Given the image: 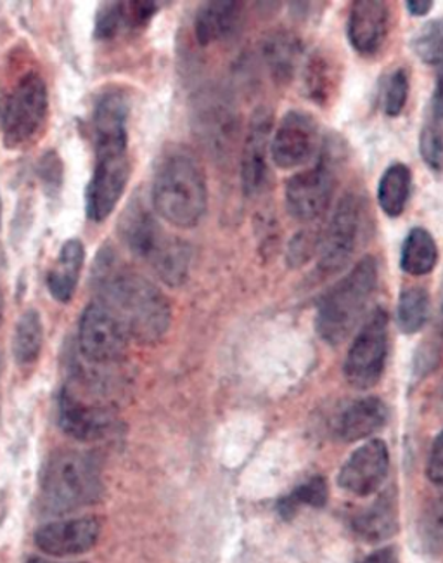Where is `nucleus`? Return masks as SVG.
I'll list each match as a JSON object with an SVG mask.
<instances>
[{
  "label": "nucleus",
  "mask_w": 443,
  "mask_h": 563,
  "mask_svg": "<svg viewBox=\"0 0 443 563\" xmlns=\"http://www.w3.org/2000/svg\"><path fill=\"white\" fill-rule=\"evenodd\" d=\"M273 111L261 107L250 119L243 152H241V186L246 197H255L269 179L270 134H273Z\"/></svg>",
  "instance_id": "nucleus-14"
},
{
  "label": "nucleus",
  "mask_w": 443,
  "mask_h": 563,
  "mask_svg": "<svg viewBox=\"0 0 443 563\" xmlns=\"http://www.w3.org/2000/svg\"><path fill=\"white\" fill-rule=\"evenodd\" d=\"M428 478L431 484L443 487V430L431 445L430 457L427 466Z\"/></svg>",
  "instance_id": "nucleus-36"
},
{
  "label": "nucleus",
  "mask_w": 443,
  "mask_h": 563,
  "mask_svg": "<svg viewBox=\"0 0 443 563\" xmlns=\"http://www.w3.org/2000/svg\"><path fill=\"white\" fill-rule=\"evenodd\" d=\"M412 172L406 164L395 162L383 172L378 183V203L383 213L399 219L411 200Z\"/></svg>",
  "instance_id": "nucleus-27"
},
{
  "label": "nucleus",
  "mask_w": 443,
  "mask_h": 563,
  "mask_svg": "<svg viewBox=\"0 0 443 563\" xmlns=\"http://www.w3.org/2000/svg\"><path fill=\"white\" fill-rule=\"evenodd\" d=\"M337 84L340 75L333 57L322 51H315L303 68V95L318 107L325 108L336 96Z\"/></svg>",
  "instance_id": "nucleus-24"
},
{
  "label": "nucleus",
  "mask_w": 443,
  "mask_h": 563,
  "mask_svg": "<svg viewBox=\"0 0 443 563\" xmlns=\"http://www.w3.org/2000/svg\"><path fill=\"white\" fill-rule=\"evenodd\" d=\"M262 56L274 80L281 86L291 82L303 57V44L288 30H274L265 37Z\"/></svg>",
  "instance_id": "nucleus-23"
},
{
  "label": "nucleus",
  "mask_w": 443,
  "mask_h": 563,
  "mask_svg": "<svg viewBox=\"0 0 443 563\" xmlns=\"http://www.w3.org/2000/svg\"><path fill=\"white\" fill-rule=\"evenodd\" d=\"M419 155L433 174L443 172V122L424 119L423 128L419 132Z\"/></svg>",
  "instance_id": "nucleus-32"
},
{
  "label": "nucleus",
  "mask_w": 443,
  "mask_h": 563,
  "mask_svg": "<svg viewBox=\"0 0 443 563\" xmlns=\"http://www.w3.org/2000/svg\"><path fill=\"white\" fill-rule=\"evenodd\" d=\"M203 114H201L200 122L204 125L203 135L210 140L212 146H222V140L225 143L232 144V135H234V117H232L231 108H224L222 102L210 104Z\"/></svg>",
  "instance_id": "nucleus-34"
},
{
  "label": "nucleus",
  "mask_w": 443,
  "mask_h": 563,
  "mask_svg": "<svg viewBox=\"0 0 443 563\" xmlns=\"http://www.w3.org/2000/svg\"><path fill=\"white\" fill-rule=\"evenodd\" d=\"M44 342V330H42L41 316L37 310H26L18 321L14 331L13 352L14 360L21 366H30L38 360Z\"/></svg>",
  "instance_id": "nucleus-29"
},
{
  "label": "nucleus",
  "mask_w": 443,
  "mask_h": 563,
  "mask_svg": "<svg viewBox=\"0 0 443 563\" xmlns=\"http://www.w3.org/2000/svg\"><path fill=\"white\" fill-rule=\"evenodd\" d=\"M369 229V207L357 191L343 195L319 243V271L336 274L348 266Z\"/></svg>",
  "instance_id": "nucleus-8"
},
{
  "label": "nucleus",
  "mask_w": 443,
  "mask_h": 563,
  "mask_svg": "<svg viewBox=\"0 0 443 563\" xmlns=\"http://www.w3.org/2000/svg\"><path fill=\"white\" fill-rule=\"evenodd\" d=\"M84 258H86V249L80 241H66L56 267L47 276V288L59 302L66 303L74 298L80 271L84 267Z\"/></svg>",
  "instance_id": "nucleus-25"
},
{
  "label": "nucleus",
  "mask_w": 443,
  "mask_h": 563,
  "mask_svg": "<svg viewBox=\"0 0 443 563\" xmlns=\"http://www.w3.org/2000/svg\"><path fill=\"white\" fill-rule=\"evenodd\" d=\"M378 279V261L367 255L328 290L315 316V330L322 342L336 347L357 330L375 297Z\"/></svg>",
  "instance_id": "nucleus-4"
},
{
  "label": "nucleus",
  "mask_w": 443,
  "mask_h": 563,
  "mask_svg": "<svg viewBox=\"0 0 443 563\" xmlns=\"http://www.w3.org/2000/svg\"><path fill=\"white\" fill-rule=\"evenodd\" d=\"M244 4L236 0H212L198 9L195 18V35L198 44H219L236 37L243 26Z\"/></svg>",
  "instance_id": "nucleus-18"
},
{
  "label": "nucleus",
  "mask_w": 443,
  "mask_h": 563,
  "mask_svg": "<svg viewBox=\"0 0 443 563\" xmlns=\"http://www.w3.org/2000/svg\"><path fill=\"white\" fill-rule=\"evenodd\" d=\"M49 113V92L37 70L18 75L0 95V132L8 150L35 143Z\"/></svg>",
  "instance_id": "nucleus-5"
},
{
  "label": "nucleus",
  "mask_w": 443,
  "mask_h": 563,
  "mask_svg": "<svg viewBox=\"0 0 443 563\" xmlns=\"http://www.w3.org/2000/svg\"><path fill=\"white\" fill-rule=\"evenodd\" d=\"M411 49L424 65L433 68L443 65V16L428 21L414 33Z\"/></svg>",
  "instance_id": "nucleus-31"
},
{
  "label": "nucleus",
  "mask_w": 443,
  "mask_h": 563,
  "mask_svg": "<svg viewBox=\"0 0 443 563\" xmlns=\"http://www.w3.org/2000/svg\"><path fill=\"white\" fill-rule=\"evenodd\" d=\"M59 421L63 430L78 441H95L104 435L111 424L107 412L95 406L84 405L68 390L59 399Z\"/></svg>",
  "instance_id": "nucleus-21"
},
{
  "label": "nucleus",
  "mask_w": 443,
  "mask_h": 563,
  "mask_svg": "<svg viewBox=\"0 0 443 563\" xmlns=\"http://www.w3.org/2000/svg\"><path fill=\"white\" fill-rule=\"evenodd\" d=\"M99 536L101 522L96 517H80L45 523L35 532V544L47 555L75 556L92 550Z\"/></svg>",
  "instance_id": "nucleus-16"
},
{
  "label": "nucleus",
  "mask_w": 443,
  "mask_h": 563,
  "mask_svg": "<svg viewBox=\"0 0 443 563\" xmlns=\"http://www.w3.org/2000/svg\"><path fill=\"white\" fill-rule=\"evenodd\" d=\"M431 316L430 291L423 286H406L397 303V327L403 335H416L427 327Z\"/></svg>",
  "instance_id": "nucleus-28"
},
{
  "label": "nucleus",
  "mask_w": 443,
  "mask_h": 563,
  "mask_svg": "<svg viewBox=\"0 0 443 563\" xmlns=\"http://www.w3.org/2000/svg\"><path fill=\"white\" fill-rule=\"evenodd\" d=\"M409 92H411V80L406 68L391 71L383 84V111L388 119H397L402 114Z\"/></svg>",
  "instance_id": "nucleus-33"
},
{
  "label": "nucleus",
  "mask_w": 443,
  "mask_h": 563,
  "mask_svg": "<svg viewBox=\"0 0 443 563\" xmlns=\"http://www.w3.org/2000/svg\"><path fill=\"white\" fill-rule=\"evenodd\" d=\"M151 203L163 221L191 229L203 221L208 209V184L203 167L191 153H168L156 168Z\"/></svg>",
  "instance_id": "nucleus-2"
},
{
  "label": "nucleus",
  "mask_w": 443,
  "mask_h": 563,
  "mask_svg": "<svg viewBox=\"0 0 443 563\" xmlns=\"http://www.w3.org/2000/svg\"><path fill=\"white\" fill-rule=\"evenodd\" d=\"M390 409L379 397L355 400L337 420V437L343 442L366 441L387 427Z\"/></svg>",
  "instance_id": "nucleus-20"
},
{
  "label": "nucleus",
  "mask_w": 443,
  "mask_h": 563,
  "mask_svg": "<svg viewBox=\"0 0 443 563\" xmlns=\"http://www.w3.org/2000/svg\"><path fill=\"white\" fill-rule=\"evenodd\" d=\"M122 236L135 257L147 262L165 285L177 288L188 282L192 250L188 241L168 234L143 201L123 212Z\"/></svg>",
  "instance_id": "nucleus-3"
},
{
  "label": "nucleus",
  "mask_w": 443,
  "mask_h": 563,
  "mask_svg": "<svg viewBox=\"0 0 443 563\" xmlns=\"http://www.w3.org/2000/svg\"><path fill=\"white\" fill-rule=\"evenodd\" d=\"M98 276V302L122 324L129 340L149 345L167 335L171 323L170 302L149 279L122 269L111 257L102 261Z\"/></svg>",
  "instance_id": "nucleus-1"
},
{
  "label": "nucleus",
  "mask_w": 443,
  "mask_h": 563,
  "mask_svg": "<svg viewBox=\"0 0 443 563\" xmlns=\"http://www.w3.org/2000/svg\"><path fill=\"white\" fill-rule=\"evenodd\" d=\"M129 336L107 307L90 303L80 319L78 347L89 363L111 364L122 360Z\"/></svg>",
  "instance_id": "nucleus-11"
},
{
  "label": "nucleus",
  "mask_w": 443,
  "mask_h": 563,
  "mask_svg": "<svg viewBox=\"0 0 443 563\" xmlns=\"http://www.w3.org/2000/svg\"><path fill=\"white\" fill-rule=\"evenodd\" d=\"M321 147L318 120L306 111L291 110L283 117L270 141V156L281 170L309 164Z\"/></svg>",
  "instance_id": "nucleus-10"
},
{
  "label": "nucleus",
  "mask_w": 443,
  "mask_h": 563,
  "mask_svg": "<svg viewBox=\"0 0 443 563\" xmlns=\"http://www.w3.org/2000/svg\"><path fill=\"white\" fill-rule=\"evenodd\" d=\"M0 216H2V201H0Z\"/></svg>",
  "instance_id": "nucleus-41"
},
{
  "label": "nucleus",
  "mask_w": 443,
  "mask_h": 563,
  "mask_svg": "<svg viewBox=\"0 0 443 563\" xmlns=\"http://www.w3.org/2000/svg\"><path fill=\"white\" fill-rule=\"evenodd\" d=\"M390 354V321L387 310L378 309L367 318L350 345L343 375L352 387L367 390L379 384Z\"/></svg>",
  "instance_id": "nucleus-9"
},
{
  "label": "nucleus",
  "mask_w": 443,
  "mask_h": 563,
  "mask_svg": "<svg viewBox=\"0 0 443 563\" xmlns=\"http://www.w3.org/2000/svg\"><path fill=\"white\" fill-rule=\"evenodd\" d=\"M26 563H59V562H51V560L45 559H30Z\"/></svg>",
  "instance_id": "nucleus-40"
},
{
  "label": "nucleus",
  "mask_w": 443,
  "mask_h": 563,
  "mask_svg": "<svg viewBox=\"0 0 443 563\" xmlns=\"http://www.w3.org/2000/svg\"><path fill=\"white\" fill-rule=\"evenodd\" d=\"M41 487L44 505L54 514L89 507L101 496L98 463L89 454L62 451L45 465Z\"/></svg>",
  "instance_id": "nucleus-6"
},
{
  "label": "nucleus",
  "mask_w": 443,
  "mask_h": 563,
  "mask_svg": "<svg viewBox=\"0 0 443 563\" xmlns=\"http://www.w3.org/2000/svg\"><path fill=\"white\" fill-rule=\"evenodd\" d=\"M319 243H321V234L310 233V231H301L294 240L289 241L288 252H286V261L289 267L298 269L306 266L307 262L319 252Z\"/></svg>",
  "instance_id": "nucleus-35"
},
{
  "label": "nucleus",
  "mask_w": 443,
  "mask_h": 563,
  "mask_svg": "<svg viewBox=\"0 0 443 563\" xmlns=\"http://www.w3.org/2000/svg\"><path fill=\"white\" fill-rule=\"evenodd\" d=\"M162 5L151 0H129V2H110L99 9L96 18V37L110 41L120 33L137 32L149 25L158 14Z\"/></svg>",
  "instance_id": "nucleus-19"
},
{
  "label": "nucleus",
  "mask_w": 443,
  "mask_h": 563,
  "mask_svg": "<svg viewBox=\"0 0 443 563\" xmlns=\"http://www.w3.org/2000/svg\"><path fill=\"white\" fill-rule=\"evenodd\" d=\"M439 264V245L427 228H412L400 250V267L409 276H427Z\"/></svg>",
  "instance_id": "nucleus-26"
},
{
  "label": "nucleus",
  "mask_w": 443,
  "mask_h": 563,
  "mask_svg": "<svg viewBox=\"0 0 443 563\" xmlns=\"http://www.w3.org/2000/svg\"><path fill=\"white\" fill-rule=\"evenodd\" d=\"M354 531L367 543H381L399 531V505L394 489L379 494L369 508L354 519Z\"/></svg>",
  "instance_id": "nucleus-22"
},
{
  "label": "nucleus",
  "mask_w": 443,
  "mask_h": 563,
  "mask_svg": "<svg viewBox=\"0 0 443 563\" xmlns=\"http://www.w3.org/2000/svg\"><path fill=\"white\" fill-rule=\"evenodd\" d=\"M427 114L433 120L443 122V65L436 68L435 86L431 92Z\"/></svg>",
  "instance_id": "nucleus-37"
},
{
  "label": "nucleus",
  "mask_w": 443,
  "mask_h": 563,
  "mask_svg": "<svg viewBox=\"0 0 443 563\" xmlns=\"http://www.w3.org/2000/svg\"><path fill=\"white\" fill-rule=\"evenodd\" d=\"M325 503H328V482L322 477H312L283 498L277 510L283 519H291L301 507L322 508Z\"/></svg>",
  "instance_id": "nucleus-30"
},
{
  "label": "nucleus",
  "mask_w": 443,
  "mask_h": 563,
  "mask_svg": "<svg viewBox=\"0 0 443 563\" xmlns=\"http://www.w3.org/2000/svg\"><path fill=\"white\" fill-rule=\"evenodd\" d=\"M390 8L379 0H357L346 20V38L355 53L373 57L383 49L390 35Z\"/></svg>",
  "instance_id": "nucleus-15"
},
{
  "label": "nucleus",
  "mask_w": 443,
  "mask_h": 563,
  "mask_svg": "<svg viewBox=\"0 0 443 563\" xmlns=\"http://www.w3.org/2000/svg\"><path fill=\"white\" fill-rule=\"evenodd\" d=\"M131 177V159L122 155L96 156V168L87 186L86 205L90 221H107L122 200Z\"/></svg>",
  "instance_id": "nucleus-12"
},
{
  "label": "nucleus",
  "mask_w": 443,
  "mask_h": 563,
  "mask_svg": "<svg viewBox=\"0 0 443 563\" xmlns=\"http://www.w3.org/2000/svg\"><path fill=\"white\" fill-rule=\"evenodd\" d=\"M407 13L414 18H423L431 13V9L435 8V2L431 0H409L406 2Z\"/></svg>",
  "instance_id": "nucleus-39"
},
{
  "label": "nucleus",
  "mask_w": 443,
  "mask_h": 563,
  "mask_svg": "<svg viewBox=\"0 0 443 563\" xmlns=\"http://www.w3.org/2000/svg\"><path fill=\"white\" fill-rule=\"evenodd\" d=\"M345 164V144L331 135L319 147L318 162L298 172L286 183L285 201L289 216L300 222H312L330 209L337 186V172Z\"/></svg>",
  "instance_id": "nucleus-7"
},
{
  "label": "nucleus",
  "mask_w": 443,
  "mask_h": 563,
  "mask_svg": "<svg viewBox=\"0 0 443 563\" xmlns=\"http://www.w3.org/2000/svg\"><path fill=\"white\" fill-rule=\"evenodd\" d=\"M129 101L122 92H104L96 104V155L126 153L129 147Z\"/></svg>",
  "instance_id": "nucleus-17"
},
{
  "label": "nucleus",
  "mask_w": 443,
  "mask_h": 563,
  "mask_svg": "<svg viewBox=\"0 0 443 563\" xmlns=\"http://www.w3.org/2000/svg\"><path fill=\"white\" fill-rule=\"evenodd\" d=\"M390 472V451L387 442L370 439L350 454L337 474V486L358 498L378 493Z\"/></svg>",
  "instance_id": "nucleus-13"
},
{
  "label": "nucleus",
  "mask_w": 443,
  "mask_h": 563,
  "mask_svg": "<svg viewBox=\"0 0 443 563\" xmlns=\"http://www.w3.org/2000/svg\"><path fill=\"white\" fill-rule=\"evenodd\" d=\"M361 563H399V556H397V550L391 547L381 548L376 550L375 553H370L369 556L363 560Z\"/></svg>",
  "instance_id": "nucleus-38"
}]
</instances>
